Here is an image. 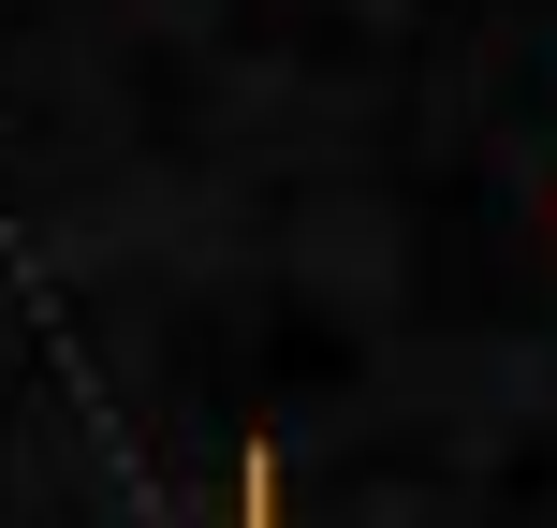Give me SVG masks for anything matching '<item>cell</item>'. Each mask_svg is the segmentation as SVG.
Wrapping results in <instances>:
<instances>
[{
    "mask_svg": "<svg viewBox=\"0 0 557 528\" xmlns=\"http://www.w3.org/2000/svg\"><path fill=\"white\" fill-rule=\"evenodd\" d=\"M250 528H264V470H250Z\"/></svg>",
    "mask_w": 557,
    "mask_h": 528,
    "instance_id": "cell-1",
    "label": "cell"
}]
</instances>
